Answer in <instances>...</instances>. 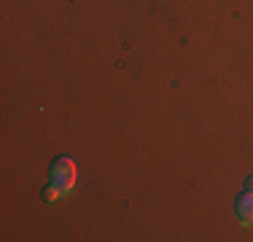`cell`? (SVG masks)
<instances>
[{
    "label": "cell",
    "instance_id": "cell-1",
    "mask_svg": "<svg viewBox=\"0 0 253 242\" xmlns=\"http://www.w3.org/2000/svg\"><path fill=\"white\" fill-rule=\"evenodd\" d=\"M49 178L62 194H70V189L76 186V161L70 156H59L51 161L49 167Z\"/></svg>",
    "mask_w": 253,
    "mask_h": 242
},
{
    "label": "cell",
    "instance_id": "cell-2",
    "mask_svg": "<svg viewBox=\"0 0 253 242\" xmlns=\"http://www.w3.org/2000/svg\"><path fill=\"white\" fill-rule=\"evenodd\" d=\"M234 215L243 226H253V191L245 189L243 194L234 197Z\"/></svg>",
    "mask_w": 253,
    "mask_h": 242
},
{
    "label": "cell",
    "instance_id": "cell-3",
    "mask_svg": "<svg viewBox=\"0 0 253 242\" xmlns=\"http://www.w3.org/2000/svg\"><path fill=\"white\" fill-rule=\"evenodd\" d=\"M59 197H65V194L59 191L54 183H51V186H46V189H43V199H46V202H57Z\"/></svg>",
    "mask_w": 253,
    "mask_h": 242
},
{
    "label": "cell",
    "instance_id": "cell-4",
    "mask_svg": "<svg viewBox=\"0 0 253 242\" xmlns=\"http://www.w3.org/2000/svg\"><path fill=\"white\" fill-rule=\"evenodd\" d=\"M245 189L253 191V175H248V178H245Z\"/></svg>",
    "mask_w": 253,
    "mask_h": 242
}]
</instances>
